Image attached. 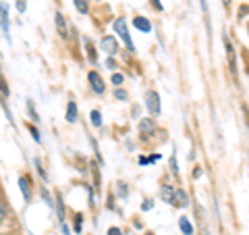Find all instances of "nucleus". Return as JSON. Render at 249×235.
<instances>
[{
  "label": "nucleus",
  "mask_w": 249,
  "mask_h": 235,
  "mask_svg": "<svg viewBox=\"0 0 249 235\" xmlns=\"http://www.w3.org/2000/svg\"><path fill=\"white\" fill-rule=\"evenodd\" d=\"M114 31L121 36V40L127 44V48L129 50H135V46H133V40H131V36H129V27H127V23H124V19H116L114 21Z\"/></svg>",
  "instance_id": "nucleus-1"
},
{
  "label": "nucleus",
  "mask_w": 249,
  "mask_h": 235,
  "mask_svg": "<svg viewBox=\"0 0 249 235\" xmlns=\"http://www.w3.org/2000/svg\"><path fill=\"white\" fill-rule=\"evenodd\" d=\"M145 106H147V111H150L152 115H160V96H158V92H147V96H145Z\"/></svg>",
  "instance_id": "nucleus-2"
},
{
  "label": "nucleus",
  "mask_w": 249,
  "mask_h": 235,
  "mask_svg": "<svg viewBox=\"0 0 249 235\" xmlns=\"http://www.w3.org/2000/svg\"><path fill=\"white\" fill-rule=\"evenodd\" d=\"M88 79H89V83H91V90L96 92V94H102L104 92V79L100 77V73L98 71H89L88 73Z\"/></svg>",
  "instance_id": "nucleus-3"
},
{
  "label": "nucleus",
  "mask_w": 249,
  "mask_h": 235,
  "mask_svg": "<svg viewBox=\"0 0 249 235\" xmlns=\"http://www.w3.org/2000/svg\"><path fill=\"white\" fill-rule=\"evenodd\" d=\"M170 204H175V206H178V208L189 206V196H187L183 190H175V192H173V198H170Z\"/></svg>",
  "instance_id": "nucleus-4"
},
{
  "label": "nucleus",
  "mask_w": 249,
  "mask_h": 235,
  "mask_svg": "<svg viewBox=\"0 0 249 235\" xmlns=\"http://www.w3.org/2000/svg\"><path fill=\"white\" fill-rule=\"evenodd\" d=\"M19 185H21V194H23V198H25V202L31 200V179L27 175H23L19 177Z\"/></svg>",
  "instance_id": "nucleus-5"
},
{
  "label": "nucleus",
  "mask_w": 249,
  "mask_h": 235,
  "mask_svg": "<svg viewBox=\"0 0 249 235\" xmlns=\"http://www.w3.org/2000/svg\"><path fill=\"white\" fill-rule=\"evenodd\" d=\"M0 25H2L6 38H9V9H6V2H0Z\"/></svg>",
  "instance_id": "nucleus-6"
},
{
  "label": "nucleus",
  "mask_w": 249,
  "mask_h": 235,
  "mask_svg": "<svg viewBox=\"0 0 249 235\" xmlns=\"http://www.w3.org/2000/svg\"><path fill=\"white\" fill-rule=\"evenodd\" d=\"M139 131H142V136H152L156 131V123L152 119H142L139 121Z\"/></svg>",
  "instance_id": "nucleus-7"
},
{
  "label": "nucleus",
  "mask_w": 249,
  "mask_h": 235,
  "mask_svg": "<svg viewBox=\"0 0 249 235\" xmlns=\"http://www.w3.org/2000/svg\"><path fill=\"white\" fill-rule=\"evenodd\" d=\"M102 50L106 54H110V57H112V54H116V50H119V48H116V42H114L112 36H106L102 40Z\"/></svg>",
  "instance_id": "nucleus-8"
},
{
  "label": "nucleus",
  "mask_w": 249,
  "mask_h": 235,
  "mask_svg": "<svg viewBox=\"0 0 249 235\" xmlns=\"http://www.w3.org/2000/svg\"><path fill=\"white\" fill-rule=\"evenodd\" d=\"M133 25H135L137 29L145 31V34H150V31H152V23L147 21L145 17H135V19H133Z\"/></svg>",
  "instance_id": "nucleus-9"
},
{
  "label": "nucleus",
  "mask_w": 249,
  "mask_h": 235,
  "mask_svg": "<svg viewBox=\"0 0 249 235\" xmlns=\"http://www.w3.org/2000/svg\"><path fill=\"white\" fill-rule=\"evenodd\" d=\"M224 46H227V54H229L231 69H232V71H237V62H235V48H232V44L229 42V38H224Z\"/></svg>",
  "instance_id": "nucleus-10"
},
{
  "label": "nucleus",
  "mask_w": 249,
  "mask_h": 235,
  "mask_svg": "<svg viewBox=\"0 0 249 235\" xmlns=\"http://www.w3.org/2000/svg\"><path fill=\"white\" fill-rule=\"evenodd\" d=\"M178 227H181V231L185 235H193V225L189 223V218L187 216H181V221H178Z\"/></svg>",
  "instance_id": "nucleus-11"
},
{
  "label": "nucleus",
  "mask_w": 249,
  "mask_h": 235,
  "mask_svg": "<svg viewBox=\"0 0 249 235\" xmlns=\"http://www.w3.org/2000/svg\"><path fill=\"white\" fill-rule=\"evenodd\" d=\"M67 121L69 123H75L77 121V106H75L73 100L69 102V108H67Z\"/></svg>",
  "instance_id": "nucleus-12"
},
{
  "label": "nucleus",
  "mask_w": 249,
  "mask_h": 235,
  "mask_svg": "<svg viewBox=\"0 0 249 235\" xmlns=\"http://www.w3.org/2000/svg\"><path fill=\"white\" fill-rule=\"evenodd\" d=\"M56 27H58V31H60V36L67 38V23H65V17H62L60 13H56Z\"/></svg>",
  "instance_id": "nucleus-13"
},
{
  "label": "nucleus",
  "mask_w": 249,
  "mask_h": 235,
  "mask_svg": "<svg viewBox=\"0 0 249 235\" xmlns=\"http://www.w3.org/2000/svg\"><path fill=\"white\" fill-rule=\"evenodd\" d=\"M85 48H88V59L91 62H96L98 60V54H96V48H93V44L91 42H85Z\"/></svg>",
  "instance_id": "nucleus-14"
},
{
  "label": "nucleus",
  "mask_w": 249,
  "mask_h": 235,
  "mask_svg": "<svg viewBox=\"0 0 249 235\" xmlns=\"http://www.w3.org/2000/svg\"><path fill=\"white\" fill-rule=\"evenodd\" d=\"M56 202H58V204H56V208H58V221L65 225V204H62V198H60V196L56 198Z\"/></svg>",
  "instance_id": "nucleus-15"
},
{
  "label": "nucleus",
  "mask_w": 249,
  "mask_h": 235,
  "mask_svg": "<svg viewBox=\"0 0 249 235\" xmlns=\"http://www.w3.org/2000/svg\"><path fill=\"white\" fill-rule=\"evenodd\" d=\"M89 119H91V123L96 125V127H100V125H102V115H100L98 111H91V113H89Z\"/></svg>",
  "instance_id": "nucleus-16"
},
{
  "label": "nucleus",
  "mask_w": 249,
  "mask_h": 235,
  "mask_svg": "<svg viewBox=\"0 0 249 235\" xmlns=\"http://www.w3.org/2000/svg\"><path fill=\"white\" fill-rule=\"evenodd\" d=\"M75 6H77V11L79 13H88L89 11V6H88V0H75Z\"/></svg>",
  "instance_id": "nucleus-17"
},
{
  "label": "nucleus",
  "mask_w": 249,
  "mask_h": 235,
  "mask_svg": "<svg viewBox=\"0 0 249 235\" xmlns=\"http://www.w3.org/2000/svg\"><path fill=\"white\" fill-rule=\"evenodd\" d=\"M173 187H170V185H164V187H162V198H164L166 202H168V204H170V198H173Z\"/></svg>",
  "instance_id": "nucleus-18"
},
{
  "label": "nucleus",
  "mask_w": 249,
  "mask_h": 235,
  "mask_svg": "<svg viewBox=\"0 0 249 235\" xmlns=\"http://www.w3.org/2000/svg\"><path fill=\"white\" fill-rule=\"evenodd\" d=\"M36 167H37V173L42 175V179H46V171H44V167H42V160H40V158H36Z\"/></svg>",
  "instance_id": "nucleus-19"
},
{
  "label": "nucleus",
  "mask_w": 249,
  "mask_h": 235,
  "mask_svg": "<svg viewBox=\"0 0 249 235\" xmlns=\"http://www.w3.org/2000/svg\"><path fill=\"white\" fill-rule=\"evenodd\" d=\"M25 9H27V0H17V11L25 13Z\"/></svg>",
  "instance_id": "nucleus-20"
},
{
  "label": "nucleus",
  "mask_w": 249,
  "mask_h": 235,
  "mask_svg": "<svg viewBox=\"0 0 249 235\" xmlns=\"http://www.w3.org/2000/svg\"><path fill=\"white\" fill-rule=\"evenodd\" d=\"M42 196H44L46 204H48V206H52V198H50V194H48V190H46V187H42Z\"/></svg>",
  "instance_id": "nucleus-21"
},
{
  "label": "nucleus",
  "mask_w": 249,
  "mask_h": 235,
  "mask_svg": "<svg viewBox=\"0 0 249 235\" xmlns=\"http://www.w3.org/2000/svg\"><path fill=\"white\" fill-rule=\"evenodd\" d=\"M27 129L31 131V136H34V139H36V142H40V133H37V129L34 127V125H27Z\"/></svg>",
  "instance_id": "nucleus-22"
},
{
  "label": "nucleus",
  "mask_w": 249,
  "mask_h": 235,
  "mask_svg": "<svg viewBox=\"0 0 249 235\" xmlns=\"http://www.w3.org/2000/svg\"><path fill=\"white\" fill-rule=\"evenodd\" d=\"M123 81H124V77H123L121 73H114V75H112V83H116V85H121Z\"/></svg>",
  "instance_id": "nucleus-23"
},
{
  "label": "nucleus",
  "mask_w": 249,
  "mask_h": 235,
  "mask_svg": "<svg viewBox=\"0 0 249 235\" xmlns=\"http://www.w3.org/2000/svg\"><path fill=\"white\" fill-rule=\"evenodd\" d=\"M27 106H29V115H31V119L37 121V115H36V108H34V102H31V100L27 102Z\"/></svg>",
  "instance_id": "nucleus-24"
},
{
  "label": "nucleus",
  "mask_w": 249,
  "mask_h": 235,
  "mask_svg": "<svg viewBox=\"0 0 249 235\" xmlns=\"http://www.w3.org/2000/svg\"><path fill=\"white\" fill-rule=\"evenodd\" d=\"M170 169H173L175 171V173H177V171H178V162H177V156L173 154V156H170Z\"/></svg>",
  "instance_id": "nucleus-25"
},
{
  "label": "nucleus",
  "mask_w": 249,
  "mask_h": 235,
  "mask_svg": "<svg viewBox=\"0 0 249 235\" xmlns=\"http://www.w3.org/2000/svg\"><path fill=\"white\" fill-rule=\"evenodd\" d=\"M114 96L119 98V100H127V92H123V90H116V92H114Z\"/></svg>",
  "instance_id": "nucleus-26"
},
{
  "label": "nucleus",
  "mask_w": 249,
  "mask_h": 235,
  "mask_svg": "<svg viewBox=\"0 0 249 235\" xmlns=\"http://www.w3.org/2000/svg\"><path fill=\"white\" fill-rule=\"evenodd\" d=\"M119 194H121V198L127 196V185H124V183H119Z\"/></svg>",
  "instance_id": "nucleus-27"
},
{
  "label": "nucleus",
  "mask_w": 249,
  "mask_h": 235,
  "mask_svg": "<svg viewBox=\"0 0 249 235\" xmlns=\"http://www.w3.org/2000/svg\"><path fill=\"white\" fill-rule=\"evenodd\" d=\"M4 216H6V206L0 202V221H4Z\"/></svg>",
  "instance_id": "nucleus-28"
},
{
  "label": "nucleus",
  "mask_w": 249,
  "mask_h": 235,
  "mask_svg": "<svg viewBox=\"0 0 249 235\" xmlns=\"http://www.w3.org/2000/svg\"><path fill=\"white\" fill-rule=\"evenodd\" d=\"M75 231H77V233L81 231V215H77V221H75Z\"/></svg>",
  "instance_id": "nucleus-29"
},
{
  "label": "nucleus",
  "mask_w": 249,
  "mask_h": 235,
  "mask_svg": "<svg viewBox=\"0 0 249 235\" xmlns=\"http://www.w3.org/2000/svg\"><path fill=\"white\" fill-rule=\"evenodd\" d=\"M108 235H121V229L119 227H110V229H108Z\"/></svg>",
  "instance_id": "nucleus-30"
},
{
  "label": "nucleus",
  "mask_w": 249,
  "mask_h": 235,
  "mask_svg": "<svg viewBox=\"0 0 249 235\" xmlns=\"http://www.w3.org/2000/svg\"><path fill=\"white\" fill-rule=\"evenodd\" d=\"M147 160H150V162H156V160H160V154H152V156H150V158H147Z\"/></svg>",
  "instance_id": "nucleus-31"
},
{
  "label": "nucleus",
  "mask_w": 249,
  "mask_h": 235,
  "mask_svg": "<svg viewBox=\"0 0 249 235\" xmlns=\"http://www.w3.org/2000/svg\"><path fill=\"white\" fill-rule=\"evenodd\" d=\"M154 6H156V9H158V11H162V4H160V0H154Z\"/></svg>",
  "instance_id": "nucleus-32"
},
{
  "label": "nucleus",
  "mask_w": 249,
  "mask_h": 235,
  "mask_svg": "<svg viewBox=\"0 0 249 235\" xmlns=\"http://www.w3.org/2000/svg\"><path fill=\"white\" fill-rule=\"evenodd\" d=\"M201 9H204V11H208V4H206V0H201Z\"/></svg>",
  "instance_id": "nucleus-33"
},
{
  "label": "nucleus",
  "mask_w": 249,
  "mask_h": 235,
  "mask_svg": "<svg viewBox=\"0 0 249 235\" xmlns=\"http://www.w3.org/2000/svg\"><path fill=\"white\" fill-rule=\"evenodd\" d=\"M222 2H224V4H229V2H231V0H222Z\"/></svg>",
  "instance_id": "nucleus-34"
},
{
  "label": "nucleus",
  "mask_w": 249,
  "mask_h": 235,
  "mask_svg": "<svg viewBox=\"0 0 249 235\" xmlns=\"http://www.w3.org/2000/svg\"><path fill=\"white\" fill-rule=\"evenodd\" d=\"M147 235H154V233H147Z\"/></svg>",
  "instance_id": "nucleus-35"
},
{
  "label": "nucleus",
  "mask_w": 249,
  "mask_h": 235,
  "mask_svg": "<svg viewBox=\"0 0 249 235\" xmlns=\"http://www.w3.org/2000/svg\"><path fill=\"white\" fill-rule=\"evenodd\" d=\"M0 75H2V73H0Z\"/></svg>",
  "instance_id": "nucleus-36"
}]
</instances>
